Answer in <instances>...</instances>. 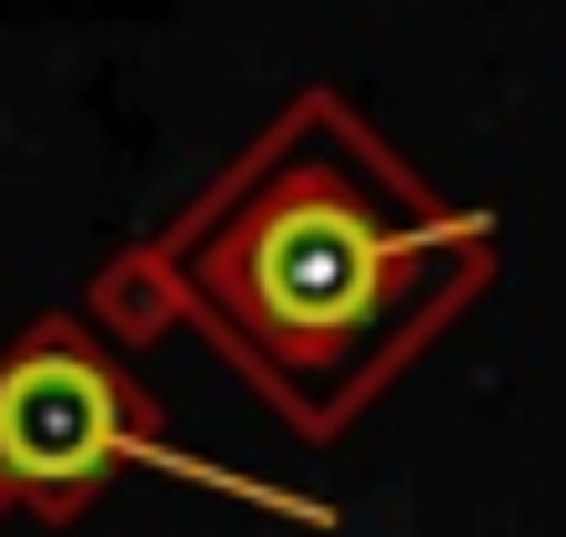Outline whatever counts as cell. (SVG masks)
Instances as JSON below:
<instances>
[{"mask_svg":"<svg viewBox=\"0 0 566 537\" xmlns=\"http://www.w3.org/2000/svg\"><path fill=\"white\" fill-rule=\"evenodd\" d=\"M495 264L475 204H436L334 92L294 102L172 244L202 324L304 436L344 426Z\"/></svg>","mask_w":566,"mask_h":537,"instance_id":"6da1fadb","label":"cell"},{"mask_svg":"<svg viewBox=\"0 0 566 537\" xmlns=\"http://www.w3.org/2000/svg\"><path fill=\"white\" fill-rule=\"evenodd\" d=\"M112 466H172V477H192V487H223L243 507H273V517L324 527V507L283 497V487H253V477H233V466L172 446L163 426H142L122 365L102 345H82L71 324H41L31 345L0 365V487L31 497V507H82Z\"/></svg>","mask_w":566,"mask_h":537,"instance_id":"7a4b0ae2","label":"cell"}]
</instances>
